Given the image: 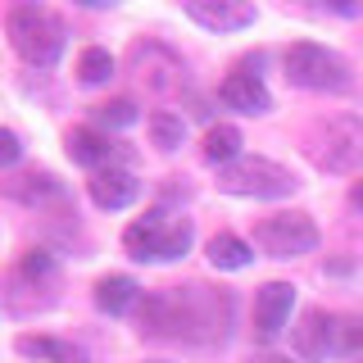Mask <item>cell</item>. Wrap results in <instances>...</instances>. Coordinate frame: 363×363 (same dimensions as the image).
Returning a JSON list of instances; mask_svg holds the SVG:
<instances>
[{"label": "cell", "instance_id": "cell-1", "mask_svg": "<svg viewBox=\"0 0 363 363\" xmlns=\"http://www.w3.org/2000/svg\"><path fill=\"white\" fill-rule=\"evenodd\" d=\"M232 323V300L209 286H173L141 300V332L145 336H173L191 345H213L227 340Z\"/></svg>", "mask_w": 363, "mask_h": 363}, {"label": "cell", "instance_id": "cell-2", "mask_svg": "<svg viewBox=\"0 0 363 363\" xmlns=\"http://www.w3.org/2000/svg\"><path fill=\"white\" fill-rule=\"evenodd\" d=\"M5 32H9L14 55L32 68H55L64 55V41H68L64 18L45 5H14L5 14Z\"/></svg>", "mask_w": 363, "mask_h": 363}, {"label": "cell", "instance_id": "cell-3", "mask_svg": "<svg viewBox=\"0 0 363 363\" xmlns=\"http://www.w3.org/2000/svg\"><path fill=\"white\" fill-rule=\"evenodd\" d=\"M191 241H196L191 218L168 213V209L141 213V218L123 232V250H128L132 259H141V264H173V259H182L191 250Z\"/></svg>", "mask_w": 363, "mask_h": 363}, {"label": "cell", "instance_id": "cell-4", "mask_svg": "<svg viewBox=\"0 0 363 363\" xmlns=\"http://www.w3.org/2000/svg\"><path fill=\"white\" fill-rule=\"evenodd\" d=\"M218 186L227 191V196H245V200H281V196H291L300 182H295V173L281 168L277 159L241 155L236 164L218 168Z\"/></svg>", "mask_w": 363, "mask_h": 363}, {"label": "cell", "instance_id": "cell-5", "mask_svg": "<svg viewBox=\"0 0 363 363\" xmlns=\"http://www.w3.org/2000/svg\"><path fill=\"white\" fill-rule=\"evenodd\" d=\"M309 159L323 173H359L363 168V118L359 113H336L309 141Z\"/></svg>", "mask_w": 363, "mask_h": 363}, {"label": "cell", "instance_id": "cell-6", "mask_svg": "<svg viewBox=\"0 0 363 363\" xmlns=\"http://www.w3.org/2000/svg\"><path fill=\"white\" fill-rule=\"evenodd\" d=\"M286 82L304 86V91H350V64L336 50L313 41H295L286 50Z\"/></svg>", "mask_w": 363, "mask_h": 363}, {"label": "cell", "instance_id": "cell-7", "mask_svg": "<svg viewBox=\"0 0 363 363\" xmlns=\"http://www.w3.org/2000/svg\"><path fill=\"white\" fill-rule=\"evenodd\" d=\"M255 245L268 259H300L318 245V223L309 213L291 209V213H268L255 223Z\"/></svg>", "mask_w": 363, "mask_h": 363}, {"label": "cell", "instance_id": "cell-8", "mask_svg": "<svg viewBox=\"0 0 363 363\" xmlns=\"http://www.w3.org/2000/svg\"><path fill=\"white\" fill-rule=\"evenodd\" d=\"M132 73L136 82H141L150 96H168V91H182V82H186V68H182V60L168 45H132Z\"/></svg>", "mask_w": 363, "mask_h": 363}, {"label": "cell", "instance_id": "cell-9", "mask_svg": "<svg viewBox=\"0 0 363 363\" xmlns=\"http://www.w3.org/2000/svg\"><path fill=\"white\" fill-rule=\"evenodd\" d=\"M291 340H295V354L300 359H327L336 350V318L327 313V309H304L300 313V323L291 327Z\"/></svg>", "mask_w": 363, "mask_h": 363}, {"label": "cell", "instance_id": "cell-10", "mask_svg": "<svg viewBox=\"0 0 363 363\" xmlns=\"http://www.w3.org/2000/svg\"><path fill=\"white\" fill-rule=\"evenodd\" d=\"M182 9L204 32H241L255 23V5H245V0H186Z\"/></svg>", "mask_w": 363, "mask_h": 363}, {"label": "cell", "instance_id": "cell-11", "mask_svg": "<svg viewBox=\"0 0 363 363\" xmlns=\"http://www.w3.org/2000/svg\"><path fill=\"white\" fill-rule=\"evenodd\" d=\"M291 304H295L291 281H268V286H259V295H255V336L277 340L281 327H286V318H291Z\"/></svg>", "mask_w": 363, "mask_h": 363}, {"label": "cell", "instance_id": "cell-12", "mask_svg": "<svg viewBox=\"0 0 363 363\" xmlns=\"http://www.w3.org/2000/svg\"><path fill=\"white\" fill-rule=\"evenodd\" d=\"M218 100L227 109H236V113H268L272 109V96H268V86L259 82V73H227L223 77V86H218Z\"/></svg>", "mask_w": 363, "mask_h": 363}, {"label": "cell", "instance_id": "cell-13", "mask_svg": "<svg viewBox=\"0 0 363 363\" xmlns=\"http://www.w3.org/2000/svg\"><path fill=\"white\" fill-rule=\"evenodd\" d=\"M86 191L100 209H128V204L141 196V182H136L128 168H100V173H91Z\"/></svg>", "mask_w": 363, "mask_h": 363}, {"label": "cell", "instance_id": "cell-14", "mask_svg": "<svg viewBox=\"0 0 363 363\" xmlns=\"http://www.w3.org/2000/svg\"><path fill=\"white\" fill-rule=\"evenodd\" d=\"M14 350L23 359H32V363H86V354L73 345V340H55V336H32V332H23L14 340Z\"/></svg>", "mask_w": 363, "mask_h": 363}, {"label": "cell", "instance_id": "cell-15", "mask_svg": "<svg viewBox=\"0 0 363 363\" xmlns=\"http://www.w3.org/2000/svg\"><path fill=\"white\" fill-rule=\"evenodd\" d=\"M64 150L73 164H82V168H105V159L113 155V145H109V136L105 132H96V128H73L64 136Z\"/></svg>", "mask_w": 363, "mask_h": 363}, {"label": "cell", "instance_id": "cell-16", "mask_svg": "<svg viewBox=\"0 0 363 363\" xmlns=\"http://www.w3.org/2000/svg\"><path fill=\"white\" fill-rule=\"evenodd\" d=\"M96 304L105 313H128L141 304V286H136L132 277H123V272H109V277L96 281Z\"/></svg>", "mask_w": 363, "mask_h": 363}, {"label": "cell", "instance_id": "cell-17", "mask_svg": "<svg viewBox=\"0 0 363 363\" xmlns=\"http://www.w3.org/2000/svg\"><path fill=\"white\" fill-rule=\"evenodd\" d=\"M200 155L209 159V164H218V168L236 164V159H241V132H236L232 123H213V128L204 132V145H200Z\"/></svg>", "mask_w": 363, "mask_h": 363}, {"label": "cell", "instance_id": "cell-18", "mask_svg": "<svg viewBox=\"0 0 363 363\" xmlns=\"http://www.w3.org/2000/svg\"><path fill=\"white\" fill-rule=\"evenodd\" d=\"M0 186H5V196L18 200V204H41V200L60 196V182H55L50 173H18V177L0 182Z\"/></svg>", "mask_w": 363, "mask_h": 363}, {"label": "cell", "instance_id": "cell-19", "mask_svg": "<svg viewBox=\"0 0 363 363\" xmlns=\"http://www.w3.org/2000/svg\"><path fill=\"white\" fill-rule=\"evenodd\" d=\"M250 259H255V250H250L241 236H232V232H218L209 241V264L223 268V272H241V268H250Z\"/></svg>", "mask_w": 363, "mask_h": 363}, {"label": "cell", "instance_id": "cell-20", "mask_svg": "<svg viewBox=\"0 0 363 363\" xmlns=\"http://www.w3.org/2000/svg\"><path fill=\"white\" fill-rule=\"evenodd\" d=\"M150 141L159 145V150H177V145L186 141V123H182V113L155 109L150 113Z\"/></svg>", "mask_w": 363, "mask_h": 363}, {"label": "cell", "instance_id": "cell-21", "mask_svg": "<svg viewBox=\"0 0 363 363\" xmlns=\"http://www.w3.org/2000/svg\"><path fill=\"white\" fill-rule=\"evenodd\" d=\"M77 77H82L86 86L109 82V77H113V60H109V50H100V45L82 50V60H77Z\"/></svg>", "mask_w": 363, "mask_h": 363}, {"label": "cell", "instance_id": "cell-22", "mask_svg": "<svg viewBox=\"0 0 363 363\" xmlns=\"http://www.w3.org/2000/svg\"><path fill=\"white\" fill-rule=\"evenodd\" d=\"M336 350L340 354H359L363 350V313L336 318Z\"/></svg>", "mask_w": 363, "mask_h": 363}, {"label": "cell", "instance_id": "cell-23", "mask_svg": "<svg viewBox=\"0 0 363 363\" xmlns=\"http://www.w3.org/2000/svg\"><path fill=\"white\" fill-rule=\"evenodd\" d=\"M96 118L105 128H132L136 123V105L132 100H109V105H96Z\"/></svg>", "mask_w": 363, "mask_h": 363}, {"label": "cell", "instance_id": "cell-24", "mask_svg": "<svg viewBox=\"0 0 363 363\" xmlns=\"http://www.w3.org/2000/svg\"><path fill=\"white\" fill-rule=\"evenodd\" d=\"M18 155H23V141H18V132H9V128H0V168H9V164H18Z\"/></svg>", "mask_w": 363, "mask_h": 363}, {"label": "cell", "instance_id": "cell-25", "mask_svg": "<svg viewBox=\"0 0 363 363\" xmlns=\"http://www.w3.org/2000/svg\"><path fill=\"white\" fill-rule=\"evenodd\" d=\"M250 363H295V359H286V354H255Z\"/></svg>", "mask_w": 363, "mask_h": 363}, {"label": "cell", "instance_id": "cell-26", "mask_svg": "<svg viewBox=\"0 0 363 363\" xmlns=\"http://www.w3.org/2000/svg\"><path fill=\"white\" fill-rule=\"evenodd\" d=\"M350 204H354V209H363V182H354V191H350Z\"/></svg>", "mask_w": 363, "mask_h": 363}, {"label": "cell", "instance_id": "cell-27", "mask_svg": "<svg viewBox=\"0 0 363 363\" xmlns=\"http://www.w3.org/2000/svg\"><path fill=\"white\" fill-rule=\"evenodd\" d=\"M145 363H164V359H145Z\"/></svg>", "mask_w": 363, "mask_h": 363}, {"label": "cell", "instance_id": "cell-28", "mask_svg": "<svg viewBox=\"0 0 363 363\" xmlns=\"http://www.w3.org/2000/svg\"><path fill=\"white\" fill-rule=\"evenodd\" d=\"M359 363H363V359H359Z\"/></svg>", "mask_w": 363, "mask_h": 363}]
</instances>
